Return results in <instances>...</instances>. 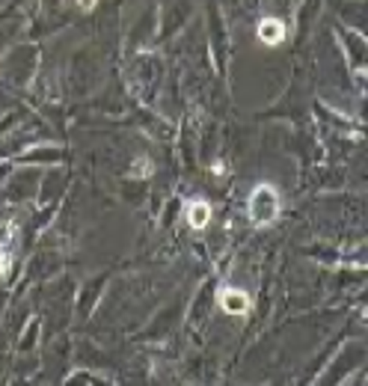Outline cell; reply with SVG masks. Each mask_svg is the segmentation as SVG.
I'll list each match as a JSON object with an SVG mask.
<instances>
[{
    "label": "cell",
    "instance_id": "6da1fadb",
    "mask_svg": "<svg viewBox=\"0 0 368 386\" xmlns=\"http://www.w3.org/2000/svg\"><path fill=\"white\" fill-rule=\"evenodd\" d=\"M282 211V200H279V191L273 184H256L247 200V214H249V223L252 226H270L277 223V217Z\"/></svg>",
    "mask_w": 368,
    "mask_h": 386
},
{
    "label": "cell",
    "instance_id": "7a4b0ae2",
    "mask_svg": "<svg viewBox=\"0 0 368 386\" xmlns=\"http://www.w3.org/2000/svg\"><path fill=\"white\" fill-rule=\"evenodd\" d=\"M220 306H223L226 315H247L249 306H252V300L247 291H240V288H232V286H226V288H220Z\"/></svg>",
    "mask_w": 368,
    "mask_h": 386
},
{
    "label": "cell",
    "instance_id": "3957f363",
    "mask_svg": "<svg viewBox=\"0 0 368 386\" xmlns=\"http://www.w3.org/2000/svg\"><path fill=\"white\" fill-rule=\"evenodd\" d=\"M184 214H187V223H191V229H205L208 223H211V202L208 200H187L184 205Z\"/></svg>",
    "mask_w": 368,
    "mask_h": 386
},
{
    "label": "cell",
    "instance_id": "277c9868",
    "mask_svg": "<svg viewBox=\"0 0 368 386\" xmlns=\"http://www.w3.org/2000/svg\"><path fill=\"white\" fill-rule=\"evenodd\" d=\"M256 33L265 45H282V39H286V24H282L279 18H265V21H259Z\"/></svg>",
    "mask_w": 368,
    "mask_h": 386
},
{
    "label": "cell",
    "instance_id": "5b68a950",
    "mask_svg": "<svg viewBox=\"0 0 368 386\" xmlns=\"http://www.w3.org/2000/svg\"><path fill=\"white\" fill-rule=\"evenodd\" d=\"M128 175H131V179H146V175H152V164H149V158H140V161H137V166H131Z\"/></svg>",
    "mask_w": 368,
    "mask_h": 386
},
{
    "label": "cell",
    "instance_id": "8992f818",
    "mask_svg": "<svg viewBox=\"0 0 368 386\" xmlns=\"http://www.w3.org/2000/svg\"><path fill=\"white\" fill-rule=\"evenodd\" d=\"M9 267H12V256L6 253V247H0V277H6Z\"/></svg>",
    "mask_w": 368,
    "mask_h": 386
},
{
    "label": "cell",
    "instance_id": "52a82bcc",
    "mask_svg": "<svg viewBox=\"0 0 368 386\" xmlns=\"http://www.w3.org/2000/svg\"><path fill=\"white\" fill-rule=\"evenodd\" d=\"M78 6L83 9V12H92V9L98 6V0H78Z\"/></svg>",
    "mask_w": 368,
    "mask_h": 386
}]
</instances>
